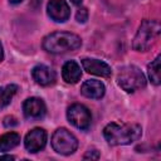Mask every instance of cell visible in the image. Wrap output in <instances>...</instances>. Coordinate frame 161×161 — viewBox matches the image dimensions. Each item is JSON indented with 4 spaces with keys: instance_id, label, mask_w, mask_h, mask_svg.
I'll return each instance as SVG.
<instances>
[{
    "instance_id": "obj_22",
    "label": "cell",
    "mask_w": 161,
    "mask_h": 161,
    "mask_svg": "<svg viewBox=\"0 0 161 161\" xmlns=\"http://www.w3.org/2000/svg\"><path fill=\"white\" fill-rule=\"evenodd\" d=\"M70 1H72V3L74 4V5H80L83 0H70Z\"/></svg>"
},
{
    "instance_id": "obj_4",
    "label": "cell",
    "mask_w": 161,
    "mask_h": 161,
    "mask_svg": "<svg viewBox=\"0 0 161 161\" xmlns=\"http://www.w3.org/2000/svg\"><path fill=\"white\" fill-rule=\"evenodd\" d=\"M117 82H118V86L128 93H132L146 86L145 74L140 70V68L135 65H127L121 68L117 75Z\"/></svg>"
},
{
    "instance_id": "obj_6",
    "label": "cell",
    "mask_w": 161,
    "mask_h": 161,
    "mask_svg": "<svg viewBox=\"0 0 161 161\" xmlns=\"http://www.w3.org/2000/svg\"><path fill=\"white\" fill-rule=\"evenodd\" d=\"M68 121L79 130H87L92 122V114L89 109L80 103L72 104L67 111Z\"/></svg>"
},
{
    "instance_id": "obj_9",
    "label": "cell",
    "mask_w": 161,
    "mask_h": 161,
    "mask_svg": "<svg viewBox=\"0 0 161 161\" xmlns=\"http://www.w3.org/2000/svg\"><path fill=\"white\" fill-rule=\"evenodd\" d=\"M45 104L42 98L30 97L23 103V112L26 118H42L45 114Z\"/></svg>"
},
{
    "instance_id": "obj_7",
    "label": "cell",
    "mask_w": 161,
    "mask_h": 161,
    "mask_svg": "<svg viewBox=\"0 0 161 161\" xmlns=\"http://www.w3.org/2000/svg\"><path fill=\"white\" fill-rule=\"evenodd\" d=\"M45 143H47V132L45 130L39 128V127L30 130L24 138L25 148L33 153L43 150Z\"/></svg>"
},
{
    "instance_id": "obj_18",
    "label": "cell",
    "mask_w": 161,
    "mask_h": 161,
    "mask_svg": "<svg viewBox=\"0 0 161 161\" xmlns=\"http://www.w3.org/2000/svg\"><path fill=\"white\" fill-rule=\"evenodd\" d=\"M83 158H84V160H87V158H91V160H98V158H99V152H98L96 148L88 150V151L84 153Z\"/></svg>"
},
{
    "instance_id": "obj_8",
    "label": "cell",
    "mask_w": 161,
    "mask_h": 161,
    "mask_svg": "<svg viewBox=\"0 0 161 161\" xmlns=\"http://www.w3.org/2000/svg\"><path fill=\"white\" fill-rule=\"evenodd\" d=\"M48 15L58 23H63L69 19L70 9L65 0H50L47 6Z\"/></svg>"
},
{
    "instance_id": "obj_12",
    "label": "cell",
    "mask_w": 161,
    "mask_h": 161,
    "mask_svg": "<svg viewBox=\"0 0 161 161\" xmlns=\"http://www.w3.org/2000/svg\"><path fill=\"white\" fill-rule=\"evenodd\" d=\"M104 92H106L104 84L97 79L86 80L80 87V93L87 98L99 99L104 96Z\"/></svg>"
},
{
    "instance_id": "obj_11",
    "label": "cell",
    "mask_w": 161,
    "mask_h": 161,
    "mask_svg": "<svg viewBox=\"0 0 161 161\" xmlns=\"http://www.w3.org/2000/svg\"><path fill=\"white\" fill-rule=\"evenodd\" d=\"M31 75H33V79L40 84V86H50L55 82V73L52 68L44 65V64H39V65H35L31 70Z\"/></svg>"
},
{
    "instance_id": "obj_14",
    "label": "cell",
    "mask_w": 161,
    "mask_h": 161,
    "mask_svg": "<svg viewBox=\"0 0 161 161\" xmlns=\"http://www.w3.org/2000/svg\"><path fill=\"white\" fill-rule=\"evenodd\" d=\"M20 143V135L16 132H8L0 137V151L6 152Z\"/></svg>"
},
{
    "instance_id": "obj_2",
    "label": "cell",
    "mask_w": 161,
    "mask_h": 161,
    "mask_svg": "<svg viewBox=\"0 0 161 161\" xmlns=\"http://www.w3.org/2000/svg\"><path fill=\"white\" fill-rule=\"evenodd\" d=\"M82 40L77 34L68 31H54L43 39V48L52 54H63L80 48Z\"/></svg>"
},
{
    "instance_id": "obj_16",
    "label": "cell",
    "mask_w": 161,
    "mask_h": 161,
    "mask_svg": "<svg viewBox=\"0 0 161 161\" xmlns=\"http://www.w3.org/2000/svg\"><path fill=\"white\" fill-rule=\"evenodd\" d=\"M160 60H161V57L157 55L147 67V73H148V78L150 80L158 86L161 83V77H160Z\"/></svg>"
},
{
    "instance_id": "obj_1",
    "label": "cell",
    "mask_w": 161,
    "mask_h": 161,
    "mask_svg": "<svg viewBox=\"0 0 161 161\" xmlns=\"http://www.w3.org/2000/svg\"><path fill=\"white\" fill-rule=\"evenodd\" d=\"M142 135V128L136 123H108L103 128L106 141L112 146L130 145L137 141Z\"/></svg>"
},
{
    "instance_id": "obj_21",
    "label": "cell",
    "mask_w": 161,
    "mask_h": 161,
    "mask_svg": "<svg viewBox=\"0 0 161 161\" xmlns=\"http://www.w3.org/2000/svg\"><path fill=\"white\" fill-rule=\"evenodd\" d=\"M3 58H4V50H3V45L0 43V62L3 60Z\"/></svg>"
},
{
    "instance_id": "obj_3",
    "label": "cell",
    "mask_w": 161,
    "mask_h": 161,
    "mask_svg": "<svg viewBox=\"0 0 161 161\" xmlns=\"http://www.w3.org/2000/svg\"><path fill=\"white\" fill-rule=\"evenodd\" d=\"M160 31L161 26L157 20H143L133 38V49L137 52H147L156 43Z\"/></svg>"
},
{
    "instance_id": "obj_15",
    "label": "cell",
    "mask_w": 161,
    "mask_h": 161,
    "mask_svg": "<svg viewBox=\"0 0 161 161\" xmlns=\"http://www.w3.org/2000/svg\"><path fill=\"white\" fill-rule=\"evenodd\" d=\"M18 89L19 87L16 84H8L5 87H0V109L5 108L10 103L11 98L15 96Z\"/></svg>"
},
{
    "instance_id": "obj_20",
    "label": "cell",
    "mask_w": 161,
    "mask_h": 161,
    "mask_svg": "<svg viewBox=\"0 0 161 161\" xmlns=\"http://www.w3.org/2000/svg\"><path fill=\"white\" fill-rule=\"evenodd\" d=\"M15 156H11V155H6V156H0V160H14Z\"/></svg>"
},
{
    "instance_id": "obj_17",
    "label": "cell",
    "mask_w": 161,
    "mask_h": 161,
    "mask_svg": "<svg viewBox=\"0 0 161 161\" xmlns=\"http://www.w3.org/2000/svg\"><path fill=\"white\" fill-rule=\"evenodd\" d=\"M75 19L79 23H86L88 20V10H87V8H83V6L79 8L77 14H75Z\"/></svg>"
},
{
    "instance_id": "obj_5",
    "label": "cell",
    "mask_w": 161,
    "mask_h": 161,
    "mask_svg": "<svg viewBox=\"0 0 161 161\" xmlns=\"http://www.w3.org/2000/svg\"><path fill=\"white\" fill-rule=\"evenodd\" d=\"M52 147L60 155H70L78 147V140L67 128H58L52 136Z\"/></svg>"
},
{
    "instance_id": "obj_13",
    "label": "cell",
    "mask_w": 161,
    "mask_h": 161,
    "mask_svg": "<svg viewBox=\"0 0 161 161\" xmlns=\"http://www.w3.org/2000/svg\"><path fill=\"white\" fill-rule=\"evenodd\" d=\"M62 77L67 83H70V84L77 83L82 77V70L79 64L75 60L65 62L62 68Z\"/></svg>"
},
{
    "instance_id": "obj_19",
    "label": "cell",
    "mask_w": 161,
    "mask_h": 161,
    "mask_svg": "<svg viewBox=\"0 0 161 161\" xmlns=\"http://www.w3.org/2000/svg\"><path fill=\"white\" fill-rule=\"evenodd\" d=\"M18 125V119L14 116H6L4 118V126L5 127H14Z\"/></svg>"
},
{
    "instance_id": "obj_23",
    "label": "cell",
    "mask_w": 161,
    "mask_h": 161,
    "mask_svg": "<svg viewBox=\"0 0 161 161\" xmlns=\"http://www.w3.org/2000/svg\"><path fill=\"white\" fill-rule=\"evenodd\" d=\"M9 1H10L11 4H20L23 0H9Z\"/></svg>"
},
{
    "instance_id": "obj_10",
    "label": "cell",
    "mask_w": 161,
    "mask_h": 161,
    "mask_svg": "<svg viewBox=\"0 0 161 161\" xmlns=\"http://www.w3.org/2000/svg\"><path fill=\"white\" fill-rule=\"evenodd\" d=\"M82 65L84 68L86 72L94 74V75H99V77H104L108 78L112 74V69L111 67L98 59H91V58H84L82 59Z\"/></svg>"
}]
</instances>
